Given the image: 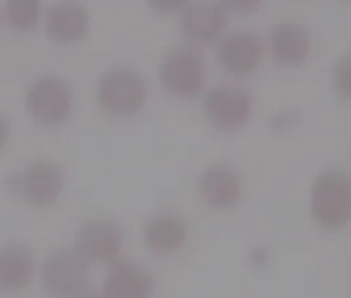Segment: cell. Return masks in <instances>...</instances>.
I'll use <instances>...</instances> for the list:
<instances>
[{"label": "cell", "mask_w": 351, "mask_h": 298, "mask_svg": "<svg viewBox=\"0 0 351 298\" xmlns=\"http://www.w3.org/2000/svg\"><path fill=\"white\" fill-rule=\"evenodd\" d=\"M308 209L320 230H345L351 224V174L335 168L318 172L310 187Z\"/></svg>", "instance_id": "obj_1"}, {"label": "cell", "mask_w": 351, "mask_h": 298, "mask_svg": "<svg viewBox=\"0 0 351 298\" xmlns=\"http://www.w3.org/2000/svg\"><path fill=\"white\" fill-rule=\"evenodd\" d=\"M95 98L106 114L128 118L143 110L149 98V87L136 69L112 67L99 77Z\"/></svg>", "instance_id": "obj_2"}, {"label": "cell", "mask_w": 351, "mask_h": 298, "mask_svg": "<svg viewBox=\"0 0 351 298\" xmlns=\"http://www.w3.org/2000/svg\"><path fill=\"white\" fill-rule=\"evenodd\" d=\"M159 81L173 98H197L205 89L207 81L205 56L195 46H178L169 50L159 65Z\"/></svg>", "instance_id": "obj_3"}, {"label": "cell", "mask_w": 351, "mask_h": 298, "mask_svg": "<svg viewBox=\"0 0 351 298\" xmlns=\"http://www.w3.org/2000/svg\"><path fill=\"white\" fill-rule=\"evenodd\" d=\"M13 193L32 207H50L64 191V172L52 160H34L9 183Z\"/></svg>", "instance_id": "obj_4"}, {"label": "cell", "mask_w": 351, "mask_h": 298, "mask_svg": "<svg viewBox=\"0 0 351 298\" xmlns=\"http://www.w3.org/2000/svg\"><path fill=\"white\" fill-rule=\"evenodd\" d=\"M27 114L42 126H58L73 112V89L54 75L36 79L25 93Z\"/></svg>", "instance_id": "obj_5"}, {"label": "cell", "mask_w": 351, "mask_h": 298, "mask_svg": "<svg viewBox=\"0 0 351 298\" xmlns=\"http://www.w3.org/2000/svg\"><path fill=\"white\" fill-rule=\"evenodd\" d=\"M252 110L254 100L240 85H215L203 98L205 118L223 133H236L246 126Z\"/></svg>", "instance_id": "obj_6"}, {"label": "cell", "mask_w": 351, "mask_h": 298, "mask_svg": "<svg viewBox=\"0 0 351 298\" xmlns=\"http://www.w3.org/2000/svg\"><path fill=\"white\" fill-rule=\"evenodd\" d=\"M42 284L52 298H81L89 286L87 261L75 251H54L42 265Z\"/></svg>", "instance_id": "obj_7"}, {"label": "cell", "mask_w": 351, "mask_h": 298, "mask_svg": "<svg viewBox=\"0 0 351 298\" xmlns=\"http://www.w3.org/2000/svg\"><path fill=\"white\" fill-rule=\"evenodd\" d=\"M180 13V32L193 46H211L226 36L228 11L217 0H191Z\"/></svg>", "instance_id": "obj_8"}, {"label": "cell", "mask_w": 351, "mask_h": 298, "mask_svg": "<svg viewBox=\"0 0 351 298\" xmlns=\"http://www.w3.org/2000/svg\"><path fill=\"white\" fill-rule=\"evenodd\" d=\"M199 193L203 201L217 211H230L244 199V179L230 164H211L199 176Z\"/></svg>", "instance_id": "obj_9"}, {"label": "cell", "mask_w": 351, "mask_h": 298, "mask_svg": "<svg viewBox=\"0 0 351 298\" xmlns=\"http://www.w3.org/2000/svg\"><path fill=\"white\" fill-rule=\"evenodd\" d=\"M265 50L271 54L275 65L283 69H298L310 58L312 36L302 23L281 21L269 30Z\"/></svg>", "instance_id": "obj_10"}, {"label": "cell", "mask_w": 351, "mask_h": 298, "mask_svg": "<svg viewBox=\"0 0 351 298\" xmlns=\"http://www.w3.org/2000/svg\"><path fill=\"white\" fill-rule=\"evenodd\" d=\"M265 42L252 32H234L219 40L217 60L234 77L252 75L265 58Z\"/></svg>", "instance_id": "obj_11"}, {"label": "cell", "mask_w": 351, "mask_h": 298, "mask_svg": "<svg viewBox=\"0 0 351 298\" xmlns=\"http://www.w3.org/2000/svg\"><path fill=\"white\" fill-rule=\"evenodd\" d=\"M122 251V230L116 222L95 218L85 222L75 236V253L83 261H116Z\"/></svg>", "instance_id": "obj_12"}, {"label": "cell", "mask_w": 351, "mask_h": 298, "mask_svg": "<svg viewBox=\"0 0 351 298\" xmlns=\"http://www.w3.org/2000/svg\"><path fill=\"white\" fill-rule=\"evenodd\" d=\"M44 25L50 40L58 44H75L89 34L91 15L79 0H58L44 13Z\"/></svg>", "instance_id": "obj_13"}, {"label": "cell", "mask_w": 351, "mask_h": 298, "mask_svg": "<svg viewBox=\"0 0 351 298\" xmlns=\"http://www.w3.org/2000/svg\"><path fill=\"white\" fill-rule=\"evenodd\" d=\"M143 240L151 253H178L189 240V224L176 214H155L143 226Z\"/></svg>", "instance_id": "obj_14"}, {"label": "cell", "mask_w": 351, "mask_h": 298, "mask_svg": "<svg viewBox=\"0 0 351 298\" xmlns=\"http://www.w3.org/2000/svg\"><path fill=\"white\" fill-rule=\"evenodd\" d=\"M36 273V259L27 244H0V292L25 290Z\"/></svg>", "instance_id": "obj_15"}, {"label": "cell", "mask_w": 351, "mask_h": 298, "mask_svg": "<svg viewBox=\"0 0 351 298\" xmlns=\"http://www.w3.org/2000/svg\"><path fill=\"white\" fill-rule=\"evenodd\" d=\"M104 292L110 298H151L153 277L130 261H114L104 282Z\"/></svg>", "instance_id": "obj_16"}, {"label": "cell", "mask_w": 351, "mask_h": 298, "mask_svg": "<svg viewBox=\"0 0 351 298\" xmlns=\"http://www.w3.org/2000/svg\"><path fill=\"white\" fill-rule=\"evenodd\" d=\"M44 17V0H7L5 21L15 32H32Z\"/></svg>", "instance_id": "obj_17"}, {"label": "cell", "mask_w": 351, "mask_h": 298, "mask_svg": "<svg viewBox=\"0 0 351 298\" xmlns=\"http://www.w3.org/2000/svg\"><path fill=\"white\" fill-rule=\"evenodd\" d=\"M328 77H330L332 91L341 100L351 102V50H347L335 58V62L330 65Z\"/></svg>", "instance_id": "obj_18"}, {"label": "cell", "mask_w": 351, "mask_h": 298, "mask_svg": "<svg viewBox=\"0 0 351 298\" xmlns=\"http://www.w3.org/2000/svg\"><path fill=\"white\" fill-rule=\"evenodd\" d=\"M217 3L228 11L236 15H250L263 7L265 0H217Z\"/></svg>", "instance_id": "obj_19"}, {"label": "cell", "mask_w": 351, "mask_h": 298, "mask_svg": "<svg viewBox=\"0 0 351 298\" xmlns=\"http://www.w3.org/2000/svg\"><path fill=\"white\" fill-rule=\"evenodd\" d=\"M149 7L159 13H178L182 11L191 0H147Z\"/></svg>", "instance_id": "obj_20"}, {"label": "cell", "mask_w": 351, "mask_h": 298, "mask_svg": "<svg viewBox=\"0 0 351 298\" xmlns=\"http://www.w3.org/2000/svg\"><path fill=\"white\" fill-rule=\"evenodd\" d=\"M9 137H11V124H9L7 116H5L3 112H0V152L5 149Z\"/></svg>", "instance_id": "obj_21"}, {"label": "cell", "mask_w": 351, "mask_h": 298, "mask_svg": "<svg viewBox=\"0 0 351 298\" xmlns=\"http://www.w3.org/2000/svg\"><path fill=\"white\" fill-rule=\"evenodd\" d=\"M81 298H110L104 290H97V292H89V294H83Z\"/></svg>", "instance_id": "obj_22"}, {"label": "cell", "mask_w": 351, "mask_h": 298, "mask_svg": "<svg viewBox=\"0 0 351 298\" xmlns=\"http://www.w3.org/2000/svg\"><path fill=\"white\" fill-rule=\"evenodd\" d=\"M0 21H3V11H0Z\"/></svg>", "instance_id": "obj_23"}]
</instances>
